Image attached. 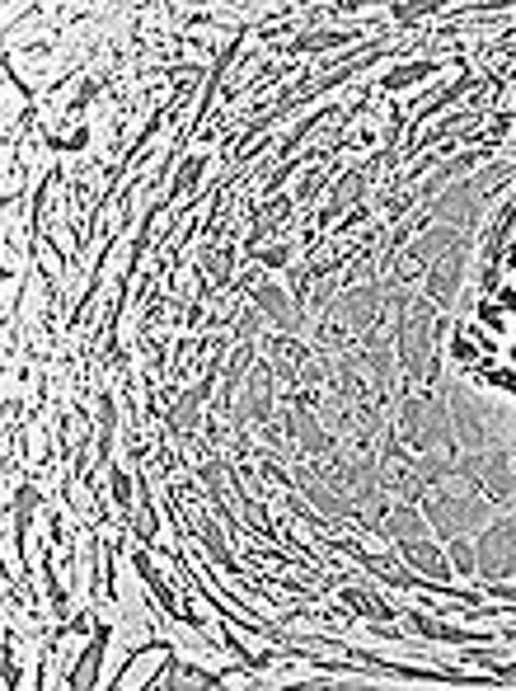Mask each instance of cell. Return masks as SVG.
Masks as SVG:
<instances>
[{"instance_id":"19","label":"cell","mask_w":516,"mask_h":691,"mask_svg":"<svg viewBox=\"0 0 516 691\" xmlns=\"http://www.w3.org/2000/svg\"><path fill=\"white\" fill-rule=\"evenodd\" d=\"M474 85H484V80H479L474 71H465V76H460L455 85H447V90H437L432 99H422V104H418V114H414V122H427L432 114H441V109H447V104H455V99L465 95V90H474Z\"/></svg>"},{"instance_id":"12","label":"cell","mask_w":516,"mask_h":691,"mask_svg":"<svg viewBox=\"0 0 516 691\" xmlns=\"http://www.w3.org/2000/svg\"><path fill=\"white\" fill-rule=\"evenodd\" d=\"M184 518H188V531H193V537L202 541V551H207L211 560H217L226 574H235V579H240V560L230 555V546H226V531H221L217 522H211V518H207V512H202L198 504H188V512H184Z\"/></svg>"},{"instance_id":"22","label":"cell","mask_w":516,"mask_h":691,"mask_svg":"<svg viewBox=\"0 0 516 691\" xmlns=\"http://www.w3.org/2000/svg\"><path fill=\"white\" fill-rule=\"evenodd\" d=\"M343 602L348 607H358V616H366V622H395V607L389 602H381L376 593H366V589H343Z\"/></svg>"},{"instance_id":"16","label":"cell","mask_w":516,"mask_h":691,"mask_svg":"<svg viewBox=\"0 0 516 691\" xmlns=\"http://www.w3.org/2000/svg\"><path fill=\"white\" fill-rule=\"evenodd\" d=\"M103 654H109V626H95L90 630V645H85V659H80V668L70 672V687H95L99 682V663H103Z\"/></svg>"},{"instance_id":"30","label":"cell","mask_w":516,"mask_h":691,"mask_svg":"<svg viewBox=\"0 0 516 691\" xmlns=\"http://www.w3.org/2000/svg\"><path fill=\"white\" fill-rule=\"evenodd\" d=\"M254 263H268V269H287L292 263V245H273V250H249Z\"/></svg>"},{"instance_id":"28","label":"cell","mask_w":516,"mask_h":691,"mask_svg":"<svg viewBox=\"0 0 516 691\" xmlns=\"http://www.w3.org/2000/svg\"><path fill=\"white\" fill-rule=\"evenodd\" d=\"M329 174H333V155H329V161H325V165H315V170L306 174V180H300V188L292 193V198H296V207H306V203L315 198V193H319V184H325V180H329Z\"/></svg>"},{"instance_id":"4","label":"cell","mask_w":516,"mask_h":691,"mask_svg":"<svg viewBox=\"0 0 516 691\" xmlns=\"http://www.w3.org/2000/svg\"><path fill=\"white\" fill-rule=\"evenodd\" d=\"M395 429L404 433V442L414 452H432L441 442H451V400L447 396H399L395 410Z\"/></svg>"},{"instance_id":"15","label":"cell","mask_w":516,"mask_h":691,"mask_svg":"<svg viewBox=\"0 0 516 691\" xmlns=\"http://www.w3.org/2000/svg\"><path fill=\"white\" fill-rule=\"evenodd\" d=\"M268 348H273V371H277L282 381H296V377H300V367L310 363V358H306V348H300V334H273Z\"/></svg>"},{"instance_id":"27","label":"cell","mask_w":516,"mask_h":691,"mask_svg":"<svg viewBox=\"0 0 516 691\" xmlns=\"http://www.w3.org/2000/svg\"><path fill=\"white\" fill-rule=\"evenodd\" d=\"M109 485H113V508H118V518H136V499H141V494H132V475L128 471H109Z\"/></svg>"},{"instance_id":"7","label":"cell","mask_w":516,"mask_h":691,"mask_svg":"<svg viewBox=\"0 0 516 691\" xmlns=\"http://www.w3.org/2000/svg\"><path fill=\"white\" fill-rule=\"evenodd\" d=\"M474 570L488 583H503V579L516 574V512L493 518L484 527V537H479V546H474Z\"/></svg>"},{"instance_id":"20","label":"cell","mask_w":516,"mask_h":691,"mask_svg":"<svg viewBox=\"0 0 516 691\" xmlns=\"http://www.w3.org/2000/svg\"><path fill=\"white\" fill-rule=\"evenodd\" d=\"M136 494H141V508H136V537L141 546H151L155 541V531H160V518H155V504H151V475L146 471H136Z\"/></svg>"},{"instance_id":"25","label":"cell","mask_w":516,"mask_h":691,"mask_svg":"<svg viewBox=\"0 0 516 691\" xmlns=\"http://www.w3.org/2000/svg\"><path fill=\"white\" fill-rule=\"evenodd\" d=\"M352 39H358V29H325V33H300L292 47L296 52H319V47H343Z\"/></svg>"},{"instance_id":"14","label":"cell","mask_w":516,"mask_h":691,"mask_svg":"<svg viewBox=\"0 0 516 691\" xmlns=\"http://www.w3.org/2000/svg\"><path fill=\"white\" fill-rule=\"evenodd\" d=\"M366 184H371V170H362V165H358V170H348L343 180L333 184L329 203L319 207V226H329V222H338V217H343V212H348V207H352V203H358L362 193H366Z\"/></svg>"},{"instance_id":"29","label":"cell","mask_w":516,"mask_h":691,"mask_svg":"<svg viewBox=\"0 0 516 691\" xmlns=\"http://www.w3.org/2000/svg\"><path fill=\"white\" fill-rule=\"evenodd\" d=\"M447 555H451V570H455V574H479V570H474V541H470V537H451Z\"/></svg>"},{"instance_id":"10","label":"cell","mask_w":516,"mask_h":691,"mask_svg":"<svg viewBox=\"0 0 516 691\" xmlns=\"http://www.w3.org/2000/svg\"><path fill=\"white\" fill-rule=\"evenodd\" d=\"M254 306L263 311V321L277 325V334H300V330H306V311H300V301H292L277 282L254 288Z\"/></svg>"},{"instance_id":"9","label":"cell","mask_w":516,"mask_h":691,"mask_svg":"<svg viewBox=\"0 0 516 691\" xmlns=\"http://www.w3.org/2000/svg\"><path fill=\"white\" fill-rule=\"evenodd\" d=\"M282 429H287V438L300 442V452H306V456H329L333 452V433L319 423V414L310 410V400H287V410H282Z\"/></svg>"},{"instance_id":"6","label":"cell","mask_w":516,"mask_h":691,"mask_svg":"<svg viewBox=\"0 0 516 691\" xmlns=\"http://www.w3.org/2000/svg\"><path fill=\"white\" fill-rule=\"evenodd\" d=\"M273 404H277V371L273 363H254V371H244V381H240V410L230 414V423L244 433L249 423L263 433V429H273Z\"/></svg>"},{"instance_id":"13","label":"cell","mask_w":516,"mask_h":691,"mask_svg":"<svg viewBox=\"0 0 516 691\" xmlns=\"http://www.w3.org/2000/svg\"><path fill=\"white\" fill-rule=\"evenodd\" d=\"M399 555L408 570H418L422 579H451V555H441V546L427 537V541H399Z\"/></svg>"},{"instance_id":"21","label":"cell","mask_w":516,"mask_h":691,"mask_svg":"<svg viewBox=\"0 0 516 691\" xmlns=\"http://www.w3.org/2000/svg\"><path fill=\"white\" fill-rule=\"evenodd\" d=\"M207 161H211V155H188V161H184V170L179 174H174V184H169V203H188L193 198V188H198V180H202V170H207Z\"/></svg>"},{"instance_id":"17","label":"cell","mask_w":516,"mask_h":691,"mask_svg":"<svg viewBox=\"0 0 516 691\" xmlns=\"http://www.w3.org/2000/svg\"><path fill=\"white\" fill-rule=\"evenodd\" d=\"M132 564H136L141 583H146V589L160 597V607H165V616H174V622H179V616H184V602H179V593H174L169 583H165V574H160L155 564H151V555H141V551H136V560H132Z\"/></svg>"},{"instance_id":"1","label":"cell","mask_w":516,"mask_h":691,"mask_svg":"<svg viewBox=\"0 0 516 691\" xmlns=\"http://www.w3.org/2000/svg\"><path fill=\"white\" fill-rule=\"evenodd\" d=\"M437 311L427 296H414L408 301V311H404V321H399V363L408 377H418L422 386H437V371H441V330H447V315L437 321Z\"/></svg>"},{"instance_id":"2","label":"cell","mask_w":516,"mask_h":691,"mask_svg":"<svg viewBox=\"0 0 516 691\" xmlns=\"http://www.w3.org/2000/svg\"><path fill=\"white\" fill-rule=\"evenodd\" d=\"M447 400H451V433L460 442V452L503 447V442L512 438V429H516L507 410H497V404H488V400H474L465 386H455Z\"/></svg>"},{"instance_id":"26","label":"cell","mask_w":516,"mask_h":691,"mask_svg":"<svg viewBox=\"0 0 516 691\" xmlns=\"http://www.w3.org/2000/svg\"><path fill=\"white\" fill-rule=\"evenodd\" d=\"M432 71H437V62H408V66H395V71H389V76H385L381 85H385L389 95H399V90H408V85H414V80L432 76Z\"/></svg>"},{"instance_id":"23","label":"cell","mask_w":516,"mask_h":691,"mask_svg":"<svg viewBox=\"0 0 516 691\" xmlns=\"http://www.w3.org/2000/svg\"><path fill=\"white\" fill-rule=\"evenodd\" d=\"M230 269H235V250H230V245H211V250L202 255V278L211 282V288H226Z\"/></svg>"},{"instance_id":"3","label":"cell","mask_w":516,"mask_h":691,"mask_svg":"<svg viewBox=\"0 0 516 691\" xmlns=\"http://www.w3.org/2000/svg\"><path fill=\"white\" fill-rule=\"evenodd\" d=\"M422 512H427V522H432L437 537H465V531H484L493 518H497V504L488 499V494H479V489H441L432 485V494L422 499Z\"/></svg>"},{"instance_id":"11","label":"cell","mask_w":516,"mask_h":691,"mask_svg":"<svg viewBox=\"0 0 516 691\" xmlns=\"http://www.w3.org/2000/svg\"><path fill=\"white\" fill-rule=\"evenodd\" d=\"M376 531H381V537H389L395 546H399V541H427V537H437L432 522H427V512L414 508V504H389Z\"/></svg>"},{"instance_id":"5","label":"cell","mask_w":516,"mask_h":691,"mask_svg":"<svg viewBox=\"0 0 516 691\" xmlns=\"http://www.w3.org/2000/svg\"><path fill=\"white\" fill-rule=\"evenodd\" d=\"M325 315H333V321H343L348 330H352V339H366L371 330L381 325V315H385V282H358V288H343L338 292L329 306H325Z\"/></svg>"},{"instance_id":"18","label":"cell","mask_w":516,"mask_h":691,"mask_svg":"<svg viewBox=\"0 0 516 691\" xmlns=\"http://www.w3.org/2000/svg\"><path fill=\"white\" fill-rule=\"evenodd\" d=\"M113 429H118V410H113V396L103 391L99 396V471H113Z\"/></svg>"},{"instance_id":"31","label":"cell","mask_w":516,"mask_h":691,"mask_svg":"<svg viewBox=\"0 0 516 691\" xmlns=\"http://www.w3.org/2000/svg\"><path fill=\"white\" fill-rule=\"evenodd\" d=\"M493 678H503V682H512V678H516V663H503V668H493Z\"/></svg>"},{"instance_id":"8","label":"cell","mask_w":516,"mask_h":691,"mask_svg":"<svg viewBox=\"0 0 516 691\" xmlns=\"http://www.w3.org/2000/svg\"><path fill=\"white\" fill-rule=\"evenodd\" d=\"M465 273H470V236L460 240L451 255H441L432 269L422 273V296L432 301V306L451 311L455 301H460V292H465Z\"/></svg>"},{"instance_id":"24","label":"cell","mask_w":516,"mask_h":691,"mask_svg":"<svg viewBox=\"0 0 516 691\" xmlns=\"http://www.w3.org/2000/svg\"><path fill=\"white\" fill-rule=\"evenodd\" d=\"M447 6L441 0H399V6H389V20L395 24H418V20H432V14H441Z\"/></svg>"}]
</instances>
